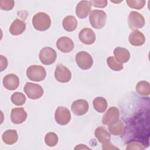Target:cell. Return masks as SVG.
<instances>
[{
    "instance_id": "cell-26",
    "label": "cell",
    "mask_w": 150,
    "mask_h": 150,
    "mask_svg": "<svg viewBox=\"0 0 150 150\" xmlns=\"http://www.w3.org/2000/svg\"><path fill=\"white\" fill-rule=\"evenodd\" d=\"M11 100L13 104L19 106L25 103L26 97L22 93L15 92L11 96Z\"/></svg>"
},
{
    "instance_id": "cell-6",
    "label": "cell",
    "mask_w": 150,
    "mask_h": 150,
    "mask_svg": "<svg viewBox=\"0 0 150 150\" xmlns=\"http://www.w3.org/2000/svg\"><path fill=\"white\" fill-rule=\"evenodd\" d=\"M128 23L131 29L133 30H138L144 26L145 19L139 12L131 11L128 17Z\"/></svg>"
},
{
    "instance_id": "cell-4",
    "label": "cell",
    "mask_w": 150,
    "mask_h": 150,
    "mask_svg": "<svg viewBox=\"0 0 150 150\" xmlns=\"http://www.w3.org/2000/svg\"><path fill=\"white\" fill-rule=\"evenodd\" d=\"M39 57L42 64L45 65H50L56 61L57 53L53 48L50 47H45L40 50Z\"/></svg>"
},
{
    "instance_id": "cell-19",
    "label": "cell",
    "mask_w": 150,
    "mask_h": 150,
    "mask_svg": "<svg viewBox=\"0 0 150 150\" xmlns=\"http://www.w3.org/2000/svg\"><path fill=\"white\" fill-rule=\"evenodd\" d=\"M25 23L19 19H16L11 23L9 30L11 35L16 36L22 34L25 31Z\"/></svg>"
},
{
    "instance_id": "cell-35",
    "label": "cell",
    "mask_w": 150,
    "mask_h": 150,
    "mask_svg": "<svg viewBox=\"0 0 150 150\" xmlns=\"http://www.w3.org/2000/svg\"><path fill=\"white\" fill-rule=\"evenodd\" d=\"M91 149L90 148H89L88 147H87L86 145H83V144H80V145H77L76 147L74 148V149Z\"/></svg>"
},
{
    "instance_id": "cell-22",
    "label": "cell",
    "mask_w": 150,
    "mask_h": 150,
    "mask_svg": "<svg viewBox=\"0 0 150 150\" xmlns=\"http://www.w3.org/2000/svg\"><path fill=\"white\" fill-rule=\"evenodd\" d=\"M63 28L67 32L74 31L77 26V21L76 18L71 15L66 16L63 20Z\"/></svg>"
},
{
    "instance_id": "cell-30",
    "label": "cell",
    "mask_w": 150,
    "mask_h": 150,
    "mask_svg": "<svg viewBox=\"0 0 150 150\" xmlns=\"http://www.w3.org/2000/svg\"><path fill=\"white\" fill-rule=\"evenodd\" d=\"M15 5V2L13 0H1L0 9L4 11H11Z\"/></svg>"
},
{
    "instance_id": "cell-23",
    "label": "cell",
    "mask_w": 150,
    "mask_h": 150,
    "mask_svg": "<svg viewBox=\"0 0 150 150\" xmlns=\"http://www.w3.org/2000/svg\"><path fill=\"white\" fill-rule=\"evenodd\" d=\"M94 108L98 112H104L107 108V101L106 99L102 97L95 98L93 101Z\"/></svg>"
},
{
    "instance_id": "cell-33",
    "label": "cell",
    "mask_w": 150,
    "mask_h": 150,
    "mask_svg": "<svg viewBox=\"0 0 150 150\" xmlns=\"http://www.w3.org/2000/svg\"><path fill=\"white\" fill-rule=\"evenodd\" d=\"M0 67H1V71H2L4 69H5L8 66V60L3 55L0 56Z\"/></svg>"
},
{
    "instance_id": "cell-15",
    "label": "cell",
    "mask_w": 150,
    "mask_h": 150,
    "mask_svg": "<svg viewBox=\"0 0 150 150\" xmlns=\"http://www.w3.org/2000/svg\"><path fill=\"white\" fill-rule=\"evenodd\" d=\"M91 9V5L90 1H81L76 8V13L78 18L80 19L86 18L89 14Z\"/></svg>"
},
{
    "instance_id": "cell-24",
    "label": "cell",
    "mask_w": 150,
    "mask_h": 150,
    "mask_svg": "<svg viewBox=\"0 0 150 150\" xmlns=\"http://www.w3.org/2000/svg\"><path fill=\"white\" fill-rule=\"evenodd\" d=\"M136 91L140 96H148L150 94L149 83L146 81H140L136 86Z\"/></svg>"
},
{
    "instance_id": "cell-14",
    "label": "cell",
    "mask_w": 150,
    "mask_h": 150,
    "mask_svg": "<svg viewBox=\"0 0 150 150\" xmlns=\"http://www.w3.org/2000/svg\"><path fill=\"white\" fill-rule=\"evenodd\" d=\"M27 118V113L22 107H16L12 108L11 113V121L15 124L23 122Z\"/></svg>"
},
{
    "instance_id": "cell-17",
    "label": "cell",
    "mask_w": 150,
    "mask_h": 150,
    "mask_svg": "<svg viewBox=\"0 0 150 150\" xmlns=\"http://www.w3.org/2000/svg\"><path fill=\"white\" fill-rule=\"evenodd\" d=\"M128 40L129 43L134 46H140L143 45L145 42V37L140 31L135 30L130 33Z\"/></svg>"
},
{
    "instance_id": "cell-25",
    "label": "cell",
    "mask_w": 150,
    "mask_h": 150,
    "mask_svg": "<svg viewBox=\"0 0 150 150\" xmlns=\"http://www.w3.org/2000/svg\"><path fill=\"white\" fill-rule=\"evenodd\" d=\"M110 132L114 135H119L124 131V125L120 120L116 122L108 125Z\"/></svg>"
},
{
    "instance_id": "cell-11",
    "label": "cell",
    "mask_w": 150,
    "mask_h": 150,
    "mask_svg": "<svg viewBox=\"0 0 150 150\" xmlns=\"http://www.w3.org/2000/svg\"><path fill=\"white\" fill-rule=\"evenodd\" d=\"M88 103L86 100L79 99L73 102L71 105V111L76 115H83L88 110Z\"/></svg>"
},
{
    "instance_id": "cell-3",
    "label": "cell",
    "mask_w": 150,
    "mask_h": 150,
    "mask_svg": "<svg viewBox=\"0 0 150 150\" xmlns=\"http://www.w3.org/2000/svg\"><path fill=\"white\" fill-rule=\"evenodd\" d=\"M26 76L30 80L40 81L45 79L46 71L45 69L42 66L32 65L26 70Z\"/></svg>"
},
{
    "instance_id": "cell-32",
    "label": "cell",
    "mask_w": 150,
    "mask_h": 150,
    "mask_svg": "<svg viewBox=\"0 0 150 150\" xmlns=\"http://www.w3.org/2000/svg\"><path fill=\"white\" fill-rule=\"evenodd\" d=\"M91 5L96 8H105L107 5V1L103 0V1H98V0H91L90 1Z\"/></svg>"
},
{
    "instance_id": "cell-16",
    "label": "cell",
    "mask_w": 150,
    "mask_h": 150,
    "mask_svg": "<svg viewBox=\"0 0 150 150\" xmlns=\"http://www.w3.org/2000/svg\"><path fill=\"white\" fill-rule=\"evenodd\" d=\"M19 85V77L15 74H8L3 79V86L8 90H14L18 87Z\"/></svg>"
},
{
    "instance_id": "cell-12",
    "label": "cell",
    "mask_w": 150,
    "mask_h": 150,
    "mask_svg": "<svg viewBox=\"0 0 150 150\" xmlns=\"http://www.w3.org/2000/svg\"><path fill=\"white\" fill-rule=\"evenodd\" d=\"M96 34L94 31L89 28H85L81 29L79 33V40L84 44L90 45L93 44L96 41Z\"/></svg>"
},
{
    "instance_id": "cell-31",
    "label": "cell",
    "mask_w": 150,
    "mask_h": 150,
    "mask_svg": "<svg viewBox=\"0 0 150 150\" xmlns=\"http://www.w3.org/2000/svg\"><path fill=\"white\" fill-rule=\"evenodd\" d=\"M145 147L144 145L139 142L137 141H132L129 142L127 148L126 149H144Z\"/></svg>"
},
{
    "instance_id": "cell-2",
    "label": "cell",
    "mask_w": 150,
    "mask_h": 150,
    "mask_svg": "<svg viewBox=\"0 0 150 150\" xmlns=\"http://www.w3.org/2000/svg\"><path fill=\"white\" fill-rule=\"evenodd\" d=\"M106 13L102 10L95 9L92 11L89 15V21L91 26L95 29L103 28L106 22Z\"/></svg>"
},
{
    "instance_id": "cell-20",
    "label": "cell",
    "mask_w": 150,
    "mask_h": 150,
    "mask_svg": "<svg viewBox=\"0 0 150 150\" xmlns=\"http://www.w3.org/2000/svg\"><path fill=\"white\" fill-rule=\"evenodd\" d=\"M94 135L98 141L101 143H105L110 141L111 134L107 129L102 126L97 127L94 131Z\"/></svg>"
},
{
    "instance_id": "cell-21",
    "label": "cell",
    "mask_w": 150,
    "mask_h": 150,
    "mask_svg": "<svg viewBox=\"0 0 150 150\" xmlns=\"http://www.w3.org/2000/svg\"><path fill=\"white\" fill-rule=\"evenodd\" d=\"M2 139L5 144L12 145L18 141V136L17 131L15 129H8L3 133Z\"/></svg>"
},
{
    "instance_id": "cell-9",
    "label": "cell",
    "mask_w": 150,
    "mask_h": 150,
    "mask_svg": "<svg viewBox=\"0 0 150 150\" xmlns=\"http://www.w3.org/2000/svg\"><path fill=\"white\" fill-rule=\"evenodd\" d=\"M54 77L60 83H67L71 78V73L68 68L62 64H58L54 71Z\"/></svg>"
},
{
    "instance_id": "cell-29",
    "label": "cell",
    "mask_w": 150,
    "mask_h": 150,
    "mask_svg": "<svg viewBox=\"0 0 150 150\" xmlns=\"http://www.w3.org/2000/svg\"><path fill=\"white\" fill-rule=\"evenodd\" d=\"M126 2L129 7L133 9H140L145 6L146 2L144 0H127Z\"/></svg>"
},
{
    "instance_id": "cell-5",
    "label": "cell",
    "mask_w": 150,
    "mask_h": 150,
    "mask_svg": "<svg viewBox=\"0 0 150 150\" xmlns=\"http://www.w3.org/2000/svg\"><path fill=\"white\" fill-rule=\"evenodd\" d=\"M23 90L28 98L32 100L38 99L43 94V89L41 86L30 82L26 83Z\"/></svg>"
},
{
    "instance_id": "cell-1",
    "label": "cell",
    "mask_w": 150,
    "mask_h": 150,
    "mask_svg": "<svg viewBox=\"0 0 150 150\" xmlns=\"http://www.w3.org/2000/svg\"><path fill=\"white\" fill-rule=\"evenodd\" d=\"M32 25L34 28L37 30L45 31L50 26V18L45 12H38L33 16Z\"/></svg>"
},
{
    "instance_id": "cell-13",
    "label": "cell",
    "mask_w": 150,
    "mask_h": 150,
    "mask_svg": "<svg viewBox=\"0 0 150 150\" xmlns=\"http://www.w3.org/2000/svg\"><path fill=\"white\" fill-rule=\"evenodd\" d=\"M56 46L62 52L69 53L74 49V44L70 38L67 36H62L57 39Z\"/></svg>"
},
{
    "instance_id": "cell-7",
    "label": "cell",
    "mask_w": 150,
    "mask_h": 150,
    "mask_svg": "<svg viewBox=\"0 0 150 150\" xmlns=\"http://www.w3.org/2000/svg\"><path fill=\"white\" fill-rule=\"evenodd\" d=\"M76 62L78 66L83 70L90 69L93 64V60L91 56L85 51H81L77 53Z\"/></svg>"
},
{
    "instance_id": "cell-27",
    "label": "cell",
    "mask_w": 150,
    "mask_h": 150,
    "mask_svg": "<svg viewBox=\"0 0 150 150\" xmlns=\"http://www.w3.org/2000/svg\"><path fill=\"white\" fill-rule=\"evenodd\" d=\"M107 63L108 67L114 71H120L123 69V64L118 62L114 56H110L107 59Z\"/></svg>"
},
{
    "instance_id": "cell-18",
    "label": "cell",
    "mask_w": 150,
    "mask_h": 150,
    "mask_svg": "<svg viewBox=\"0 0 150 150\" xmlns=\"http://www.w3.org/2000/svg\"><path fill=\"white\" fill-rule=\"evenodd\" d=\"M115 59L121 63H127L130 59L129 52L125 48L117 47L114 50Z\"/></svg>"
},
{
    "instance_id": "cell-28",
    "label": "cell",
    "mask_w": 150,
    "mask_h": 150,
    "mask_svg": "<svg viewBox=\"0 0 150 150\" xmlns=\"http://www.w3.org/2000/svg\"><path fill=\"white\" fill-rule=\"evenodd\" d=\"M59 141L58 137L56 134L54 132H49L46 134L45 137V144L50 146L53 147L57 144Z\"/></svg>"
},
{
    "instance_id": "cell-10",
    "label": "cell",
    "mask_w": 150,
    "mask_h": 150,
    "mask_svg": "<svg viewBox=\"0 0 150 150\" xmlns=\"http://www.w3.org/2000/svg\"><path fill=\"white\" fill-rule=\"evenodd\" d=\"M120 112L116 107H110L102 118V123L109 125L119 120Z\"/></svg>"
},
{
    "instance_id": "cell-8",
    "label": "cell",
    "mask_w": 150,
    "mask_h": 150,
    "mask_svg": "<svg viewBox=\"0 0 150 150\" xmlns=\"http://www.w3.org/2000/svg\"><path fill=\"white\" fill-rule=\"evenodd\" d=\"M54 118L56 122L60 125H65L67 124L71 120L70 110L64 107H58L55 111Z\"/></svg>"
},
{
    "instance_id": "cell-34",
    "label": "cell",
    "mask_w": 150,
    "mask_h": 150,
    "mask_svg": "<svg viewBox=\"0 0 150 150\" xmlns=\"http://www.w3.org/2000/svg\"><path fill=\"white\" fill-rule=\"evenodd\" d=\"M102 148L103 149H118L117 147H115V146H114L112 144H111L110 141L105 142L102 144Z\"/></svg>"
}]
</instances>
